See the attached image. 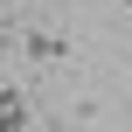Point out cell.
Returning <instances> with one entry per match:
<instances>
[{
	"instance_id": "1",
	"label": "cell",
	"mask_w": 132,
	"mask_h": 132,
	"mask_svg": "<svg viewBox=\"0 0 132 132\" xmlns=\"http://www.w3.org/2000/svg\"><path fill=\"white\" fill-rule=\"evenodd\" d=\"M21 56H28V63H63V56H70V35H63V28H28V35H21Z\"/></svg>"
},
{
	"instance_id": "2",
	"label": "cell",
	"mask_w": 132,
	"mask_h": 132,
	"mask_svg": "<svg viewBox=\"0 0 132 132\" xmlns=\"http://www.w3.org/2000/svg\"><path fill=\"white\" fill-rule=\"evenodd\" d=\"M14 125H28V97L7 84V90H0V132H14Z\"/></svg>"
},
{
	"instance_id": "3",
	"label": "cell",
	"mask_w": 132,
	"mask_h": 132,
	"mask_svg": "<svg viewBox=\"0 0 132 132\" xmlns=\"http://www.w3.org/2000/svg\"><path fill=\"white\" fill-rule=\"evenodd\" d=\"M0 7H7V0H0Z\"/></svg>"
}]
</instances>
